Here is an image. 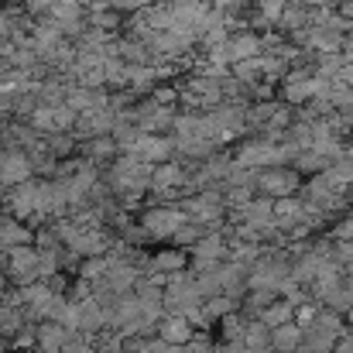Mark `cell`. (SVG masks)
<instances>
[{
    "mask_svg": "<svg viewBox=\"0 0 353 353\" xmlns=\"http://www.w3.org/2000/svg\"><path fill=\"white\" fill-rule=\"evenodd\" d=\"M151 175H154V165H148L144 158L130 154V151H120L117 158L110 161V189L117 196V203H127L134 206L144 192H151Z\"/></svg>",
    "mask_w": 353,
    "mask_h": 353,
    "instance_id": "6da1fadb",
    "label": "cell"
},
{
    "mask_svg": "<svg viewBox=\"0 0 353 353\" xmlns=\"http://www.w3.org/2000/svg\"><path fill=\"white\" fill-rule=\"evenodd\" d=\"M182 210L189 213V220H196L203 227H220L223 216L230 213L223 189H213V185L210 189H199L192 196H182Z\"/></svg>",
    "mask_w": 353,
    "mask_h": 353,
    "instance_id": "7a4b0ae2",
    "label": "cell"
},
{
    "mask_svg": "<svg viewBox=\"0 0 353 353\" xmlns=\"http://www.w3.org/2000/svg\"><path fill=\"white\" fill-rule=\"evenodd\" d=\"M185 220H189V213L182 210V203H158L141 213V227L151 240H172Z\"/></svg>",
    "mask_w": 353,
    "mask_h": 353,
    "instance_id": "3957f363",
    "label": "cell"
},
{
    "mask_svg": "<svg viewBox=\"0 0 353 353\" xmlns=\"http://www.w3.org/2000/svg\"><path fill=\"white\" fill-rule=\"evenodd\" d=\"M0 268L7 271V278L21 288V285H31L38 281V247L24 243V247H7L0 250Z\"/></svg>",
    "mask_w": 353,
    "mask_h": 353,
    "instance_id": "277c9868",
    "label": "cell"
},
{
    "mask_svg": "<svg viewBox=\"0 0 353 353\" xmlns=\"http://www.w3.org/2000/svg\"><path fill=\"white\" fill-rule=\"evenodd\" d=\"M302 189V175L292 165H274V168H261L257 172V192L268 199H281V196H295Z\"/></svg>",
    "mask_w": 353,
    "mask_h": 353,
    "instance_id": "5b68a950",
    "label": "cell"
},
{
    "mask_svg": "<svg viewBox=\"0 0 353 353\" xmlns=\"http://www.w3.org/2000/svg\"><path fill=\"white\" fill-rule=\"evenodd\" d=\"M316 90H319V76L316 69H305V65L288 69V76L281 79V100L292 107H305L316 97Z\"/></svg>",
    "mask_w": 353,
    "mask_h": 353,
    "instance_id": "8992f818",
    "label": "cell"
},
{
    "mask_svg": "<svg viewBox=\"0 0 353 353\" xmlns=\"http://www.w3.org/2000/svg\"><path fill=\"white\" fill-rule=\"evenodd\" d=\"M34 179V161L24 148H0V185L14 189L21 182Z\"/></svg>",
    "mask_w": 353,
    "mask_h": 353,
    "instance_id": "52a82bcc",
    "label": "cell"
},
{
    "mask_svg": "<svg viewBox=\"0 0 353 353\" xmlns=\"http://www.w3.org/2000/svg\"><path fill=\"white\" fill-rule=\"evenodd\" d=\"M45 17L55 21L65 38H79V34L90 28V17H86V3H83V0H55Z\"/></svg>",
    "mask_w": 353,
    "mask_h": 353,
    "instance_id": "ba28073f",
    "label": "cell"
},
{
    "mask_svg": "<svg viewBox=\"0 0 353 353\" xmlns=\"http://www.w3.org/2000/svg\"><path fill=\"white\" fill-rule=\"evenodd\" d=\"M130 154L144 158L148 165H161V161H172V158L179 154V144H175V137H168V134H141V141L134 144Z\"/></svg>",
    "mask_w": 353,
    "mask_h": 353,
    "instance_id": "9c48e42d",
    "label": "cell"
},
{
    "mask_svg": "<svg viewBox=\"0 0 353 353\" xmlns=\"http://www.w3.org/2000/svg\"><path fill=\"white\" fill-rule=\"evenodd\" d=\"M76 257H100V254H107L110 247H114V240L107 234V227H79L76 236L65 243Z\"/></svg>",
    "mask_w": 353,
    "mask_h": 353,
    "instance_id": "30bf717a",
    "label": "cell"
},
{
    "mask_svg": "<svg viewBox=\"0 0 353 353\" xmlns=\"http://www.w3.org/2000/svg\"><path fill=\"white\" fill-rule=\"evenodd\" d=\"M192 271H199V268H210V264H216V261H227L230 257V243L223 240V234H216V230H210V234H203L192 247Z\"/></svg>",
    "mask_w": 353,
    "mask_h": 353,
    "instance_id": "8fae6325",
    "label": "cell"
},
{
    "mask_svg": "<svg viewBox=\"0 0 353 353\" xmlns=\"http://www.w3.org/2000/svg\"><path fill=\"white\" fill-rule=\"evenodd\" d=\"M185 182H189V168L179 158H172V161L154 165L151 192H179V196H185Z\"/></svg>",
    "mask_w": 353,
    "mask_h": 353,
    "instance_id": "7c38bea8",
    "label": "cell"
},
{
    "mask_svg": "<svg viewBox=\"0 0 353 353\" xmlns=\"http://www.w3.org/2000/svg\"><path fill=\"white\" fill-rule=\"evenodd\" d=\"M165 343H175V347H182V343H189L192 336H196V326H192V319L189 316H182V312H165L161 319H158V330H154Z\"/></svg>",
    "mask_w": 353,
    "mask_h": 353,
    "instance_id": "4fadbf2b",
    "label": "cell"
},
{
    "mask_svg": "<svg viewBox=\"0 0 353 353\" xmlns=\"http://www.w3.org/2000/svg\"><path fill=\"white\" fill-rule=\"evenodd\" d=\"M227 45H230V55H234V62H240V59H257V55H264V34H261V31H254V28H236V31H230Z\"/></svg>",
    "mask_w": 353,
    "mask_h": 353,
    "instance_id": "5bb4252c",
    "label": "cell"
},
{
    "mask_svg": "<svg viewBox=\"0 0 353 353\" xmlns=\"http://www.w3.org/2000/svg\"><path fill=\"white\" fill-rule=\"evenodd\" d=\"M299 223H305V199L299 196H281L274 199V227L278 230H295Z\"/></svg>",
    "mask_w": 353,
    "mask_h": 353,
    "instance_id": "9a60e30c",
    "label": "cell"
},
{
    "mask_svg": "<svg viewBox=\"0 0 353 353\" xmlns=\"http://www.w3.org/2000/svg\"><path fill=\"white\" fill-rule=\"evenodd\" d=\"M69 336L72 333L62 323L45 319V323H38V347H34V353H62L65 343H69Z\"/></svg>",
    "mask_w": 353,
    "mask_h": 353,
    "instance_id": "2e32d148",
    "label": "cell"
},
{
    "mask_svg": "<svg viewBox=\"0 0 353 353\" xmlns=\"http://www.w3.org/2000/svg\"><path fill=\"white\" fill-rule=\"evenodd\" d=\"M83 148V154L90 158V161H97V165H110L114 158L120 154L117 141H114V134H100V137H90V141H83L79 144Z\"/></svg>",
    "mask_w": 353,
    "mask_h": 353,
    "instance_id": "e0dca14e",
    "label": "cell"
},
{
    "mask_svg": "<svg viewBox=\"0 0 353 353\" xmlns=\"http://www.w3.org/2000/svg\"><path fill=\"white\" fill-rule=\"evenodd\" d=\"M336 343H340V336L326 333L323 326H309V330L302 333V343H299L295 353H333Z\"/></svg>",
    "mask_w": 353,
    "mask_h": 353,
    "instance_id": "ac0fdd59",
    "label": "cell"
},
{
    "mask_svg": "<svg viewBox=\"0 0 353 353\" xmlns=\"http://www.w3.org/2000/svg\"><path fill=\"white\" fill-rule=\"evenodd\" d=\"M302 326L299 323H285V326H274L271 330V350L274 353H295L302 343Z\"/></svg>",
    "mask_w": 353,
    "mask_h": 353,
    "instance_id": "d6986e66",
    "label": "cell"
},
{
    "mask_svg": "<svg viewBox=\"0 0 353 353\" xmlns=\"http://www.w3.org/2000/svg\"><path fill=\"white\" fill-rule=\"evenodd\" d=\"M243 347H250V350H271V326H268L261 316H250V319H247Z\"/></svg>",
    "mask_w": 353,
    "mask_h": 353,
    "instance_id": "ffe728a7",
    "label": "cell"
},
{
    "mask_svg": "<svg viewBox=\"0 0 353 353\" xmlns=\"http://www.w3.org/2000/svg\"><path fill=\"white\" fill-rule=\"evenodd\" d=\"M274 107H278V100H257L254 107H247V130H268V123L274 117Z\"/></svg>",
    "mask_w": 353,
    "mask_h": 353,
    "instance_id": "44dd1931",
    "label": "cell"
},
{
    "mask_svg": "<svg viewBox=\"0 0 353 353\" xmlns=\"http://www.w3.org/2000/svg\"><path fill=\"white\" fill-rule=\"evenodd\" d=\"M292 168H295L299 175H316V172L330 168V161H326L316 148H305V151H299V154L292 158Z\"/></svg>",
    "mask_w": 353,
    "mask_h": 353,
    "instance_id": "7402d4cb",
    "label": "cell"
},
{
    "mask_svg": "<svg viewBox=\"0 0 353 353\" xmlns=\"http://www.w3.org/2000/svg\"><path fill=\"white\" fill-rule=\"evenodd\" d=\"M261 319L274 330V326H285V323H295V305L288 302V299H274L264 312H261Z\"/></svg>",
    "mask_w": 353,
    "mask_h": 353,
    "instance_id": "603a6c76",
    "label": "cell"
},
{
    "mask_svg": "<svg viewBox=\"0 0 353 353\" xmlns=\"http://www.w3.org/2000/svg\"><path fill=\"white\" fill-rule=\"evenodd\" d=\"M319 302H323L326 309H333V312H340V316H347V312H350V309H353V288H350V285H347V281H340V285H336L333 292H326V295H323Z\"/></svg>",
    "mask_w": 353,
    "mask_h": 353,
    "instance_id": "cb8c5ba5",
    "label": "cell"
},
{
    "mask_svg": "<svg viewBox=\"0 0 353 353\" xmlns=\"http://www.w3.org/2000/svg\"><path fill=\"white\" fill-rule=\"evenodd\" d=\"M236 299H230V295H213V299H206L203 302V316H206V323H213V319H223V316H230V312H236Z\"/></svg>",
    "mask_w": 353,
    "mask_h": 353,
    "instance_id": "d4e9b609",
    "label": "cell"
},
{
    "mask_svg": "<svg viewBox=\"0 0 353 353\" xmlns=\"http://www.w3.org/2000/svg\"><path fill=\"white\" fill-rule=\"evenodd\" d=\"M151 268H158L165 274H175V271L185 268V250H158V254H151Z\"/></svg>",
    "mask_w": 353,
    "mask_h": 353,
    "instance_id": "484cf974",
    "label": "cell"
},
{
    "mask_svg": "<svg viewBox=\"0 0 353 353\" xmlns=\"http://www.w3.org/2000/svg\"><path fill=\"white\" fill-rule=\"evenodd\" d=\"M107 268H110V257H107V254H100V257H83L76 271H79V278H83V281H100V278L107 274Z\"/></svg>",
    "mask_w": 353,
    "mask_h": 353,
    "instance_id": "4316f807",
    "label": "cell"
},
{
    "mask_svg": "<svg viewBox=\"0 0 353 353\" xmlns=\"http://www.w3.org/2000/svg\"><path fill=\"white\" fill-rule=\"evenodd\" d=\"M86 17H90V24H93V28L117 34V28H120V10H117V7H103V10H86Z\"/></svg>",
    "mask_w": 353,
    "mask_h": 353,
    "instance_id": "83f0119b",
    "label": "cell"
},
{
    "mask_svg": "<svg viewBox=\"0 0 353 353\" xmlns=\"http://www.w3.org/2000/svg\"><path fill=\"white\" fill-rule=\"evenodd\" d=\"M103 72H107V86L110 90H127V62L123 59H107Z\"/></svg>",
    "mask_w": 353,
    "mask_h": 353,
    "instance_id": "f1b7e54d",
    "label": "cell"
},
{
    "mask_svg": "<svg viewBox=\"0 0 353 353\" xmlns=\"http://www.w3.org/2000/svg\"><path fill=\"white\" fill-rule=\"evenodd\" d=\"M243 333H247V319L243 316H223V343H243Z\"/></svg>",
    "mask_w": 353,
    "mask_h": 353,
    "instance_id": "f546056e",
    "label": "cell"
},
{
    "mask_svg": "<svg viewBox=\"0 0 353 353\" xmlns=\"http://www.w3.org/2000/svg\"><path fill=\"white\" fill-rule=\"evenodd\" d=\"M203 234H206V230H203V223H196V220H185V223L179 227V234L172 236V240H175L179 247H192V243H196V240H199Z\"/></svg>",
    "mask_w": 353,
    "mask_h": 353,
    "instance_id": "4dcf8cb0",
    "label": "cell"
},
{
    "mask_svg": "<svg viewBox=\"0 0 353 353\" xmlns=\"http://www.w3.org/2000/svg\"><path fill=\"white\" fill-rule=\"evenodd\" d=\"M213 10H220L230 21H240L247 14V0H213Z\"/></svg>",
    "mask_w": 353,
    "mask_h": 353,
    "instance_id": "1f68e13d",
    "label": "cell"
},
{
    "mask_svg": "<svg viewBox=\"0 0 353 353\" xmlns=\"http://www.w3.org/2000/svg\"><path fill=\"white\" fill-rule=\"evenodd\" d=\"M316 316H319V305H316V302H302V305H295V323H299L302 330H309V326L316 323Z\"/></svg>",
    "mask_w": 353,
    "mask_h": 353,
    "instance_id": "d6a6232c",
    "label": "cell"
},
{
    "mask_svg": "<svg viewBox=\"0 0 353 353\" xmlns=\"http://www.w3.org/2000/svg\"><path fill=\"white\" fill-rule=\"evenodd\" d=\"M151 97H154L158 103H165V107H175V100H179V90H175V86H158Z\"/></svg>",
    "mask_w": 353,
    "mask_h": 353,
    "instance_id": "836d02e7",
    "label": "cell"
},
{
    "mask_svg": "<svg viewBox=\"0 0 353 353\" xmlns=\"http://www.w3.org/2000/svg\"><path fill=\"white\" fill-rule=\"evenodd\" d=\"M52 3H55V0H21V7H24L28 14H34V17L48 14V10H52Z\"/></svg>",
    "mask_w": 353,
    "mask_h": 353,
    "instance_id": "e575fe53",
    "label": "cell"
},
{
    "mask_svg": "<svg viewBox=\"0 0 353 353\" xmlns=\"http://www.w3.org/2000/svg\"><path fill=\"white\" fill-rule=\"evenodd\" d=\"M333 240H353V213L347 216V220H340L336 227H333Z\"/></svg>",
    "mask_w": 353,
    "mask_h": 353,
    "instance_id": "d590c367",
    "label": "cell"
},
{
    "mask_svg": "<svg viewBox=\"0 0 353 353\" xmlns=\"http://www.w3.org/2000/svg\"><path fill=\"white\" fill-rule=\"evenodd\" d=\"M110 3L117 7L120 14H123V10H130V14H137V10H144V7H148L151 0H110Z\"/></svg>",
    "mask_w": 353,
    "mask_h": 353,
    "instance_id": "8d00e7d4",
    "label": "cell"
},
{
    "mask_svg": "<svg viewBox=\"0 0 353 353\" xmlns=\"http://www.w3.org/2000/svg\"><path fill=\"white\" fill-rule=\"evenodd\" d=\"M7 281H10V278H7V271H3V268H0V295H3V292H7Z\"/></svg>",
    "mask_w": 353,
    "mask_h": 353,
    "instance_id": "74e56055",
    "label": "cell"
},
{
    "mask_svg": "<svg viewBox=\"0 0 353 353\" xmlns=\"http://www.w3.org/2000/svg\"><path fill=\"white\" fill-rule=\"evenodd\" d=\"M347 319H350V326H353V309H350V312H347Z\"/></svg>",
    "mask_w": 353,
    "mask_h": 353,
    "instance_id": "f35d334b",
    "label": "cell"
}]
</instances>
